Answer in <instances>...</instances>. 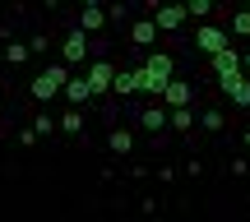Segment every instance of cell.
<instances>
[{
    "label": "cell",
    "instance_id": "6da1fadb",
    "mask_svg": "<svg viewBox=\"0 0 250 222\" xmlns=\"http://www.w3.org/2000/svg\"><path fill=\"white\" fill-rule=\"evenodd\" d=\"M176 79V56L167 51H148L139 65V93H148V98L162 102V93H167V83Z\"/></svg>",
    "mask_w": 250,
    "mask_h": 222
},
{
    "label": "cell",
    "instance_id": "7a4b0ae2",
    "mask_svg": "<svg viewBox=\"0 0 250 222\" xmlns=\"http://www.w3.org/2000/svg\"><path fill=\"white\" fill-rule=\"evenodd\" d=\"M65 83H70V65H46V70L33 74L28 93H33V102H51V98L65 93Z\"/></svg>",
    "mask_w": 250,
    "mask_h": 222
},
{
    "label": "cell",
    "instance_id": "3957f363",
    "mask_svg": "<svg viewBox=\"0 0 250 222\" xmlns=\"http://www.w3.org/2000/svg\"><path fill=\"white\" fill-rule=\"evenodd\" d=\"M227 46H232V33H227V28H218V23H199V28H195V51H199V56L213 61V56L227 51Z\"/></svg>",
    "mask_w": 250,
    "mask_h": 222
},
{
    "label": "cell",
    "instance_id": "277c9868",
    "mask_svg": "<svg viewBox=\"0 0 250 222\" xmlns=\"http://www.w3.org/2000/svg\"><path fill=\"white\" fill-rule=\"evenodd\" d=\"M116 70H121V65H111L107 56H102V61H88V74H83V79H88V93H93V102L111 93V79H116Z\"/></svg>",
    "mask_w": 250,
    "mask_h": 222
},
{
    "label": "cell",
    "instance_id": "5b68a950",
    "mask_svg": "<svg viewBox=\"0 0 250 222\" xmlns=\"http://www.w3.org/2000/svg\"><path fill=\"white\" fill-rule=\"evenodd\" d=\"M88 42H93L88 33L70 28V33L61 37V65H70V70H74V65H83V61H88Z\"/></svg>",
    "mask_w": 250,
    "mask_h": 222
},
{
    "label": "cell",
    "instance_id": "8992f818",
    "mask_svg": "<svg viewBox=\"0 0 250 222\" xmlns=\"http://www.w3.org/2000/svg\"><path fill=\"white\" fill-rule=\"evenodd\" d=\"M148 19L158 33H181L186 28V5H148Z\"/></svg>",
    "mask_w": 250,
    "mask_h": 222
},
{
    "label": "cell",
    "instance_id": "52a82bcc",
    "mask_svg": "<svg viewBox=\"0 0 250 222\" xmlns=\"http://www.w3.org/2000/svg\"><path fill=\"white\" fill-rule=\"evenodd\" d=\"M208 70H213V79H236V74H246V70H241V51H236V46L218 51L213 61H208Z\"/></svg>",
    "mask_w": 250,
    "mask_h": 222
},
{
    "label": "cell",
    "instance_id": "ba28073f",
    "mask_svg": "<svg viewBox=\"0 0 250 222\" xmlns=\"http://www.w3.org/2000/svg\"><path fill=\"white\" fill-rule=\"evenodd\" d=\"M190 102H195V83H190V79H171L167 93H162V107L181 111V107H190Z\"/></svg>",
    "mask_w": 250,
    "mask_h": 222
},
{
    "label": "cell",
    "instance_id": "9c48e42d",
    "mask_svg": "<svg viewBox=\"0 0 250 222\" xmlns=\"http://www.w3.org/2000/svg\"><path fill=\"white\" fill-rule=\"evenodd\" d=\"M74 28H79V33H88V37H102V33H107V9L88 0V5L79 9V23H74Z\"/></svg>",
    "mask_w": 250,
    "mask_h": 222
},
{
    "label": "cell",
    "instance_id": "30bf717a",
    "mask_svg": "<svg viewBox=\"0 0 250 222\" xmlns=\"http://www.w3.org/2000/svg\"><path fill=\"white\" fill-rule=\"evenodd\" d=\"M218 88H223V98L232 102V107H246L250 111V79H246V74H236V79H218Z\"/></svg>",
    "mask_w": 250,
    "mask_h": 222
},
{
    "label": "cell",
    "instance_id": "8fae6325",
    "mask_svg": "<svg viewBox=\"0 0 250 222\" xmlns=\"http://www.w3.org/2000/svg\"><path fill=\"white\" fill-rule=\"evenodd\" d=\"M107 153H111V158H130V153H134V130H130V125H125V130L116 125V130L107 134Z\"/></svg>",
    "mask_w": 250,
    "mask_h": 222
},
{
    "label": "cell",
    "instance_id": "7c38bea8",
    "mask_svg": "<svg viewBox=\"0 0 250 222\" xmlns=\"http://www.w3.org/2000/svg\"><path fill=\"white\" fill-rule=\"evenodd\" d=\"M65 102H70V107H88L93 102V93H88V79H83V74H70V83H65Z\"/></svg>",
    "mask_w": 250,
    "mask_h": 222
},
{
    "label": "cell",
    "instance_id": "4fadbf2b",
    "mask_svg": "<svg viewBox=\"0 0 250 222\" xmlns=\"http://www.w3.org/2000/svg\"><path fill=\"white\" fill-rule=\"evenodd\" d=\"M139 130L144 134H162V130H167V111H162V102H158V107H139Z\"/></svg>",
    "mask_w": 250,
    "mask_h": 222
},
{
    "label": "cell",
    "instance_id": "5bb4252c",
    "mask_svg": "<svg viewBox=\"0 0 250 222\" xmlns=\"http://www.w3.org/2000/svg\"><path fill=\"white\" fill-rule=\"evenodd\" d=\"M158 37H162V33L153 28V19H148V14H144V19H134V23H130V42H134V46H153Z\"/></svg>",
    "mask_w": 250,
    "mask_h": 222
},
{
    "label": "cell",
    "instance_id": "9a60e30c",
    "mask_svg": "<svg viewBox=\"0 0 250 222\" xmlns=\"http://www.w3.org/2000/svg\"><path fill=\"white\" fill-rule=\"evenodd\" d=\"M0 56H5V65H14V70H19V65H28V61H33L28 42H19V37H14V42H5V46H0Z\"/></svg>",
    "mask_w": 250,
    "mask_h": 222
},
{
    "label": "cell",
    "instance_id": "2e32d148",
    "mask_svg": "<svg viewBox=\"0 0 250 222\" xmlns=\"http://www.w3.org/2000/svg\"><path fill=\"white\" fill-rule=\"evenodd\" d=\"M111 93H116V98H130V93H139V70H116V79H111Z\"/></svg>",
    "mask_w": 250,
    "mask_h": 222
},
{
    "label": "cell",
    "instance_id": "e0dca14e",
    "mask_svg": "<svg viewBox=\"0 0 250 222\" xmlns=\"http://www.w3.org/2000/svg\"><path fill=\"white\" fill-rule=\"evenodd\" d=\"M167 125H171V130H181V134H190V130H195V107L167 111Z\"/></svg>",
    "mask_w": 250,
    "mask_h": 222
},
{
    "label": "cell",
    "instance_id": "ac0fdd59",
    "mask_svg": "<svg viewBox=\"0 0 250 222\" xmlns=\"http://www.w3.org/2000/svg\"><path fill=\"white\" fill-rule=\"evenodd\" d=\"M199 125H204L208 134H223L227 130V116L218 111V107H204V111H199Z\"/></svg>",
    "mask_w": 250,
    "mask_h": 222
},
{
    "label": "cell",
    "instance_id": "d6986e66",
    "mask_svg": "<svg viewBox=\"0 0 250 222\" xmlns=\"http://www.w3.org/2000/svg\"><path fill=\"white\" fill-rule=\"evenodd\" d=\"M56 125H61L65 134H83V111H79V107H65V111H61V121H56Z\"/></svg>",
    "mask_w": 250,
    "mask_h": 222
},
{
    "label": "cell",
    "instance_id": "ffe728a7",
    "mask_svg": "<svg viewBox=\"0 0 250 222\" xmlns=\"http://www.w3.org/2000/svg\"><path fill=\"white\" fill-rule=\"evenodd\" d=\"M186 19H199V23H208V19H213V0H190V5H186Z\"/></svg>",
    "mask_w": 250,
    "mask_h": 222
},
{
    "label": "cell",
    "instance_id": "44dd1931",
    "mask_svg": "<svg viewBox=\"0 0 250 222\" xmlns=\"http://www.w3.org/2000/svg\"><path fill=\"white\" fill-rule=\"evenodd\" d=\"M51 130H61V125L51 121V111H37V116H33V134L42 139V134H51Z\"/></svg>",
    "mask_w": 250,
    "mask_h": 222
},
{
    "label": "cell",
    "instance_id": "7402d4cb",
    "mask_svg": "<svg viewBox=\"0 0 250 222\" xmlns=\"http://www.w3.org/2000/svg\"><path fill=\"white\" fill-rule=\"evenodd\" d=\"M28 51H33V56H46V51H51V37H46V33H33V37H28Z\"/></svg>",
    "mask_w": 250,
    "mask_h": 222
},
{
    "label": "cell",
    "instance_id": "603a6c76",
    "mask_svg": "<svg viewBox=\"0 0 250 222\" xmlns=\"http://www.w3.org/2000/svg\"><path fill=\"white\" fill-rule=\"evenodd\" d=\"M232 33L236 37H250V14H246V9H236V14H232Z\"/></svg>",
    "mask_w": 250,
    "mask_h": 222
},
{
    "label": "cell",
    "instance_id": "cb8c5ba5",
    "mask_svg": "<svg viewBox=\"0 0 250 222\" xmlns=\"http://www.w3.org/2000/svg\"><path fill=\"white\" fill-rule=\"evenodd\" d=\"M14 143H19V148H33V143H37V134H33V125H28V130H19V134H14Z\"/></svg>",
    "mask_w": 250,
    "mask_h": 222
},
{
    "label": "cell",
    "instance_id": "d4e9b609",
    "mask_svg": "<svg viewBox=\"0 0 250 222\" xmlns=\"http://www.w3.org/2000/svg\"><path fill=\"white\" fill-rule=\"evenodd\" d=\"M125 14H130L125 5H111V9H107V23H125Z\"/></svg>",
    "mask_w": 250,
    "mask_h": 222
},
{
    "label": "cell",
    "instance_id": "484cf974",
    "mask_svg": "<svg viewBox=\"0 0 250 222\" xmlns=\"http://www.w3.org/2000/svg\"><path fill=\"white\" fill-rule=\"evenodd\" d=\"M232 176H250V162L246 158H232Z\"/></svg>",
    "mask_w": 250,
    "mask_h": 222
},
{
    "label": "cell",
    "instance_id": "4316f807",
    "mask_svg": "<svg viewBox=\"0 0 250 222\" xmlns=\"http://www.w3.org/2000/svg\"><path fill=\"white\" fill-rule=\"evenodd\" d=\"M241 70H250V51H241Z\"/></svg>",
    "mask_w": 250,
    "mask_h": 222
},
{
    "label": "cell",
    "instance_id": "83f0119b",
    "mask_svg": "<svg viewBox=\"0 0 250 222\" xmlns=\"http://www.w3.org/2000/svg\"><path fill=\"white\" fill-rule=\"evenodd\" d=\"M241 143H246V148H250V130H246V134H241Z\"/></svg>",
    "mask_w": 250,
    "mask_h": 222
},
{
    "label": "cell",
    "instance_id": "f1b7e54d",
    "mask_svg": "<svg viewBox=\"0 0 250 222\" xmlns=\"http://www.w3.org/2000/svg\"><path fill=\"white\" fill-rule=\"evenodd\" d=\"M246 14H250V0H246Z\"/></svg>",
    "mask_w": 250,
    "mask_h": 222
}]
</instances>
